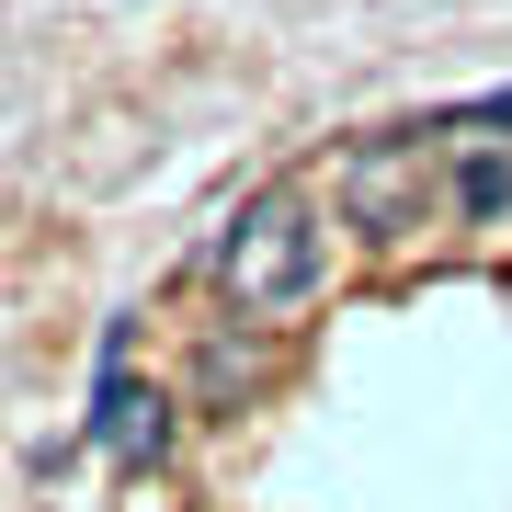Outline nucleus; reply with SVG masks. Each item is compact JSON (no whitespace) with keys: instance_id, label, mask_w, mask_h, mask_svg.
<instances>
[{"instance_id":"nucleus-3","label":"nucleus","mask_w":512,"mask_h":512,"mask_svg":"<svg viewBox=\"0 0 512 512\" xmlns=\"http://www.w3.org/2000/svg\"><path fill=\"white\" fill-rule=\"evenodd\" d=\"M92 444H103L114 467H148V456L171 444V399H137V387H126V330L103 342V399H92Z\"/></svg>"},{"instance_id":"nucleus-5","label":"nucleus","mask_w":512,"mask_h":512,"mask_svg":"<svg viewBox=\"0 0 512 512\" xmlns=\"http://www.w3.org/2000/svg\"><path fill=\"white\" fill-rule=\"evenodd\" d=\"M456 126H512V92H490V103H467Z\"/></svg>"},{"instance_id":"nucleus-4","label":"nucleus","mask_w":512,"mask_h":512,"mask_svg":"<svg viewBox=\"0 0 512 512\" xmlns=\"http://www.w3.org/2000/svg\"><path fill=\"white\" fill-rule=\"evenodd\" d=\"M456 194H467V217H501V205H512V160H501V148H478Z\"/></svg>"},{"instance_id":"nucleus-2","label":"nucleus","mask_w":512,"mask_h":512,"mask_svg":"<svg viewBox=\"0 0 512 512\" xmlns=\"http://www.w3.org/2000/svg\"><path fill=\"white\" fill-rule=\"evenodd\" d=\"M330 194H342V217L365 239H399V228H421V205H433V148L421 137H353L342 160H330Z\"/></svg>"},{"instance_id":"nucleus-1","label":"nucleus","mask_w":512,"mask_h":512,"mask_svg":"<svg viewBox=\"0 0 512 512\" xmlns=\"http://www.w3.org/2000/svg\"><path fill=\"white\" fill-rule=\"evenodd\" d=\"M319 262H330V228H319L308 183H262V194H239L228 228L205 239V285H217L239 319H296V308L319 296Z\"/></svg>"}]
</instances>
